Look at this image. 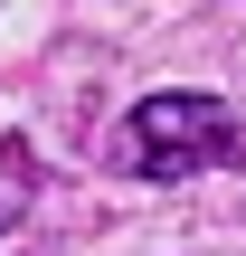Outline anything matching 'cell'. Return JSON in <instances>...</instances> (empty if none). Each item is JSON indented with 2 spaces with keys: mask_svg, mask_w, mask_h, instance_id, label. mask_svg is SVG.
Masks as SVG:
<instances>
[{
  "mask_svg": "<svg viewBox=\"0 0 246 256\" xmlns=\"http://www.w3.org/2000/svg\"><path fill=\"white\" fill-rule=\"evenodd\" d=\"M114 162H123L133 180L237 171V162H246V133H237V114H228L218 95H190V86H171V95H142V104L123 114V133H114Z\"/></svg>",
  "mask_w": 246,
  "mask_h": 256,
  "instance_id": "cell-1",
  "label": "cell"
}]
</instances>
